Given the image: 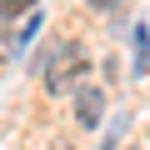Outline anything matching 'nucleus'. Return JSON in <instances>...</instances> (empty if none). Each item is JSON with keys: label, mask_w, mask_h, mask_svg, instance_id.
Returning a JSON list of instances; mask_svg holds the SVG:
<instances>
[{"label": "nucleus", "mask_w": 150, "mask_h": 150, "mask_svg": "<svg viewBox=\"0 0 150 150\" xmlns=\"http://www.w3.org/2000/svg\"><path fill=\"white\" fill-rule=\"evenodd\" d=\"M90 75V55L80 45H55L50 60H45V85L50 95H75V85H80Z\"/></svg>", "instance_id": "f257e3e1"}, {"label": "nucleus", "mask_w": 150, "mask_h": 150, "mask_svg": "<svg viewBox=\"0 0 150 150\" xmlns=\"http://www.w3.org/2000/svg\"><path fill=\"white\" fill-rule=\"evenodd\" d=\"M75 120H80L85 130H95V125L105 120V90H95V85H75Z\"/></svg>", "instance_id": "f03ea898"}, {"label": "nucleus", "mask_w": 150, "mask_h": 150, "mask_svg": "<svg viewBox=\"0 0 150 150\" xmlns=\"http://www.w3.org/2000/svg\"><path fill=\"white\" fill-rule=\"evenodd\" d=\"M135 70H140V75L150 70V30H145V25L135 30Z\"/></svg>", "instance_id": "7ed1b4c3"}, {"label": "nucleus", "mask_w": 150, "mask_h": 150, "mask_svg": "<svg viewBox=\"0 0 150 150\" xmlns=\"http://www.w3.org/2000/svg\"><path fill=\"white\" fill-rule=\"evenodd\" d=\"M20 10H35V0H0V15L5 20H15Z\"/></svg>", "instance_id": "20e7f679"}, {"label": "nucleus", "mask_w": 150, "mask_h": 150, "mask_svg": "<svg viewBox=\"0 0 150 150\" xmlns=\"http://www.w3.org/2000/svg\"><path fill=\"white\" fill-rule=\"evenodd\" d=\"M35 30H40V15H30V20H25V30H20V40H15V50H25V45H30V35H35Z\"/></svg>", "instance_id": "39448f33"}, {"label": "nucleus", "mask_w": 150, "mask_h": 150, "mask_svg": "<svg viewBox=\"0 0 150 150\" xmlns=\"http://www.w3.org/2000/svg\"><path fill=\"white\" fill-rule=\"evenodd\" d=\"M90 5H95V10H115L120 0H90Z\"/></svg>", "instance_id": "423d86ee"}, {"label": "nucleus", "mask_w": 150, "mask_h": 150, "mask_svg": "<svg viewBox=\"0 0 150 150\" xmlns=\"http://www.w3.org/2000/svg\"><path fill=\"white\" fill-rule=\"evenodd\" d=\"M50 150H75V145H70V140H55V145H50Z\"/></svg>", "instance_id": "0eeeda50"}]
</instances>
